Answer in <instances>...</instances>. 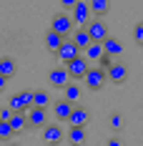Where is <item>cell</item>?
<instances>
[{
  "instance_id": "obj_1",
  "label": "cell",
  "mask_w": 143,
  "mask_h": 146,
  "mask_svg": "<svg viewBox=\"0 0 143 146\" xmlns=\"http://www.w3.org/2000/svg\"><path fill=\"white\" fill-rule=\"evenodd\" d=\"M88 33V38H90V43H103L105 38H108V25L103 23V20H98V18H90L86 23V28H83Z\"/></svg>"
},
{
  "instance_id": "obj_2",
  "label": "cell",
  "mask_w": 143,
  "mask_h": 146,
  "mask_svg": "<svg viewBox=\"0 0 143 146\" xmlns=\"http://www.w3.org/2000/svg\"><path fill=\"white\" fill-rule=\"evenodd\" d=\"M50 30H53L55 35H60V38H71V33H73V20H71V15L55 13V15H53V20H50Z\"/></svg>"
},
{
  "instance_id": "obj_3",
  "label": "cell",
  "mask_w": 143,
  "mask_h": 146,
  "mask_svg": "<svg viewBox=\"0 0 143 146\" xmlns=\"http://www.w3.org/2000/svg\"><path fill=\"white\" fill-rule=\"evenodd\" d=\"M103 83H105V73L100 71L98 66H88L86 76H83V86H86L88 91H100Z\"/></svg>"
},
{
  "instance_id": "obj_4",
  "label": "cell",
  "mask_w": 143,
  "mask_h": 146,
  "mask_svg": "<svg viewBox=\"0 0 143 146\" xmlns=\"http://www.w3.org/2000/svg\"><path fill=\"white\" fill-rule=\"evenodd\" d=\"M71 20H73V25L78 23L80 28H86V23L90 20V8H88V3H83V0H75V3H73Z\"/></svg>"
},
{
  "instance_id": "obj_5",
  "label": "cell",
  "mask_w": 143,
  "mask_h": 146,
  "mask_svg": "<svg viewBox=\"0 0 143 146\" xmlns=\"http://www.w3.org/2000/svg\"><path fill=\"white\" fill-rule=\"evenodd\" d=\"M55 56H58V60H63V66H65V63H71V60L80 58V50L75 48V43H73L71 38H63V43H60V48L55 50Z\"/></svg>"
},
{
  "instance_id": "obj_6",
  "label": "cell",
  "mask_w": 143,
  "mask_h": 146,
  "mask_svg": "<svg viewBox=\"0 0 143 146\" xmlns=\"http://www.w3.org/2000/svg\"><path fill=\"white\" fill-rule=\"evenodd\" d=\"M68 121H71V129H86L88 121H90V111L83 108V106H73Z\"/></svg>"
},
{
  "instance_id": "obj_7",
  "label": "cell",
  "mask_w": 143,
  "mask_h": 146,
  "mask_svg": "<svg viewBox=\"0 0 143 146\" xmlns=\"http://www.w3.org/2000/svg\"><path fill=\"white\" fill-rule=\"evenodd\" d=\"M25 123H28V129H43L45 123H48V116H45L43 108H33L30 106L28 111H25Z\"/></svg>"
},
{
  "instance_id": "obj_8",
  "label": "cell",
  "mask_w": 143,
  "mask_h": 146,
  "mask_svg": "<svg viewBox=\"0 0 143 146\" xmlns=\"http://www.w3.org/2000/svg\"><path fill=\"white\" fill-rule=\"evenodd\" d=\"M43 141L48 146H58L63 141V129H60L58 123H45L43 126Z\"/></svg>"
},
{
  "instance_id": "obj_9",
  "label": "cell",
  "mask_w": 143,
  "mask_h": 146,
  "mask_svg": "<svg viewBox=\"0 0 143 146\" xmlns=\"http://www.w3.org/2000/svg\"><path fill=\"white\" fill-rule=\"evenodd\" d=\"M63 68H65V73H68V78L83 81V76H86V71H88V63L83 58H75V60H71V63H65Z\"/></svg>"
},
{
  "instance_id": "obj_10",
  "label": "cell",
  "mask_w": 143,
  "mask_h": 146,
  "mask_svg": "<svg viewBox=\"0 0 143 146\" xmlns=\"http://www.w3.org/2000/svg\"><path fill=\"white\" fill-rule=\"evenodd\" d=\"M48 81H50V86H53V88H60V91H63V86H65L71 78H68V73H65L63 66H55V68L48 71Z\"/></svg>"
},
{
  "instance_id": "obj_11",
  "label": "cell",
  "mask_w": 143,
  "mask_h": 146,
  "mask_svg": "<svg viewBox=\"0 0 143 146\" xmlns=\"http://www.w3.org/2000/svg\"><path fill=\"white\" fill-rule=\"evenodd\" d=\"M128 78V68L123 66V63H113L108 71H105V81H111V83H123Z\"/></svg>"
},
{
  "instance_id": "obj_12",
  "label": "cell",
  "mask_w": 143,
  "mask_h": 146,
  "mask_svg": "<svg viewBox=\"0 0 143 146\" xmlns=\"http://www.w3.org/2000/svg\"><path fill=\"white\" fill-rule=\"evenodd\" d=\"M100 48H103V53H105L108 58H118V56L123 53V43H121L118 38H111V35L100 43Z\"/></svg>"
},
{
  "instance_id": "obj_13",
  "label": "cell",
  "mask_w": 143,
  "mask_h": 146,
  "mask_svg": "<svg viewBox=\"0 0 143 146\" xmlns=\"http://www.w3.org/2000/svg\"><path fill=\"white\" fill-rule=\"evenodd\" d=\"M88 8H90V18L103 20V15L111 10V3L108 0H93V3H88Z\"/></svg>"
},
{
  "instance_id": "obj_14",
  "label": "cell",
  "mask_w": 143,
  "mask_h": 146,
  "mask_svg": "<svg viewBox=\"0 0 143 146\" xmlns=\"http://www.w3.org/2000/svg\"><path fill=\"white\" fill-rule=\"evenodd\" d=\"M15 73H18V66H15V60L10 58V56H3V58H0V76L8 81V78H13Z\"/></svg>"
},
{
  "instance_id": "obj_15",
  "label": "cell",
  "mask_w": 143,
  "mask_h": 146,
  "mask_svg": "<svg viewBox=\"0 0 143 146\" xmlns=\"http://www.w3.org/2000/svg\"><path fill=\"white\" fill-rule=\"evenodd\" d=\"M80 98V86L78 83H73V81H68L65 86H63V101H68L75 106V101Z\"/></svg>"
},
{
  "instance_id": "obj_16",
  "label": "cell",
  "mask_w": 143,
  "mask_h": 146,
  "mask_svg": "<svg viewBox=\"0 0 143 146\" xmlns=\"http://www.w3.org/2000/svg\"><path fill=\"white\" fill-rule=\"evenodd\" d=\"M71 40L75 43V48H78V50H83V48H88V45H90V38H88V33H86L83 28H73Z\"/></svg>"
},
{
  "instance_id": "obj_17",
  "label": "cell",
  "mask_w": 143,
  "mask_h": 146,
  "mask_svg": "<svg viewBox=\"0 0 143 146\" xmlns=\"http://www.w3.org/2000/svg\"><path fill=\"white\" fill-rule=\"evenodd\" d=\"M71 111H73V103H68V101H55V106H53V113H55V118L58 121H68V116H71Z\"/></svg>"
},
{
  "instance_id": "obj_18",
  "label": "cell",
  "mask_w": 143,
  "mask_h": 146,
  "mask_svg": "<svg viewBox=\"0 0 143 146\" xmlns=\"http://www.w3.org/2000/svg\"><path fill=\"white\" fill-rule=\"evenodd\" d=\"M50 103V93L45 91V88H40V91H33V108H43Z\"/></svg>"
},
{
  "instance_id": "obj_19",
  "label": "cell",
  "mask_w": 143,
  "mask_h": 146,
  "mask_svg": "<svg viewBox=\"0 0 143 146\" xmlns=\"http://www.w3.org/2000/svg\"><path fill=\"white\" fill-rule=\"evenodd\" d=\"M100 56H103V48H100V43H90L88 48H83V56H80V58L88 63V60H98Z\"/></svg>"
},
{
  "instance_id": "obj_20",
  "label": "cell",
  "mask_w": 143,
  "mask_h": 146,
  "mask_svg": "<svg viewBox=\"0 0 143 146\" xmlns=\"http://www.w3.org/2000/svg\"><path fill=\"white\" fill-rule=\"evenodd\" d=\"M8 126L13 129V133L25 131V129H28V123H25V113H13V116H10V121H8Z\"/></svg>"
},
{
  "instance_id": "obj_21",
  "label": "cell",
  "mask_w": 143,
  "mask_h": 146,
  "mask_svg": "<svg viewBox=\"0 0 143 146\" xmlns=\"http://www.w3.org/2000/svg\"><path fill=\"white\" fill-rule=\"evenodd\" d=\"M60 43H63V38H60V35H55L53 30H48V33H45V50L55 53L58 48H60Z\"/></svg>"
},
{
  "instance_id": "obj_22",
  "label": "cell",
  "mask_w": 143,
  "mask_h": 146,
  "mask_svg": "<svg viewBox=\"0 0 143 146\" xmlns=\"http://www.w3.org/2000/svg\"><path fill=\"white\" fill-rule=\"evenodd\" d=\"M68 141L73 146H83L86 144V129H71L68 131Z\"/></svg>"
},
{
  "instance_id": "obj_23",
  "label": "cell",
  "mask_w": 143,
  "mask_h": 146,
  "mask_svg": "<svg viewBox=\"0 0 143 146\" xmlns=\"http://www.w3.org/2000/svg\"><path fill=\"white\" fill-rule=\"evenodd\" d=\"M108 126H111L113 131H123V113L113 111V113L108 116Z\"/></svg>"
},
{
  "instance_id": "obj_24",
  "label": "cell",
  "mask_w": 143,
  "mask_h": 146,
  "mask_svg": "<svg viewBox=\"0 0 143 146\" xmlns=\"http://www.w3.org/2000/svg\"><path fill=\"white\" fill-rule=\"evenodd\" d=\"M15 133H13V129L8 126V121H0V141H10Z\"/></svg>"
},
{
  "instance_id": "obj_25",
  "label": "cell",
  "mask_w": 143,
  "mask_h": 146,
  "mask_svg": "<svg viewBox=\"0 0 143 146\" xmlns=\"http://www.w3.org/2000/svg\"><path fill=\"white\" fill-rule=\"evenodd\" d=\"M113 63H115L113 58H108V56L103 53V56H100V58H98V68H100V71H103V73H105V71H108V68H111V66H113Z\"/></svg>"
},
{
  "instance_id": "obj_26",
  "label": "cell",
  "mask_w": 143,
  "mask_h": 146,
  "mask_svg": "<svg viewBox=\"0 0 143 146\" xmlns=\"http://www.w3.org/2000/svg\"><path fill=\"white\" fill-rule=\"evenodd\" d=\"M133 40L138 45H143V23H136V28H133Z\"/></svg>"
},
{
  "instance_id": "obj_27",
  "label": "cell",
  "mask_w": 143,
  "mask_h": 146,
  "mask_svg": "<svg viewBox=\"0 0 143 146\" xmlns=\"http://www.w3.org/2000/svg\"><path fill=\"white\" fill-rule=\"evenodd\" d=\"M10 116H13V111H10L8 106H3V108H0V121H10Z\"/></svg>"
},
{
  "instance_id": "obj_28",
  "label": "cell",
  "mask_w": 143,
  "mask_h": 146,
  "mask_svg": "<svg viewBox=\"0 0 143 146\" xmlns=\"http://www.w3.org/2000/svg\"><path fill=\"white\" fill-rule=\"evenodd\" d=\"M105 146H123V139H121V136H113V139L105 141Z\"/></svg>"
},
{
  "instance_id": "obj_29",
  "label": "cell",
  "mask_w": 143,
  "mask_h": 146,
  "mask_svg": "<svg viewBox=\"0 0 143 146\" xmlns=\"http://www.w3.org/2000/svg\"><path fill=\"white\" fill-rule=\"evenodd\" d=\"M5 83H8V81H5V78L0 76V93H3V88H5Z\"/></svg>"
},
{
  "instance_id": "obj_30",
  "label": "cell",
  "mask_w": 143,
  "mask_h": 146,
  "mask_svg": "<svg viewBox=\"0 0 143 146\" xmlns=\"http://www.w3.org/2000/svg\"><path fill=\"white\" fill-rule=\"evenodd\" d=\"M10 146H20V144H10Z\"/></svg>"
}]
</instances>
